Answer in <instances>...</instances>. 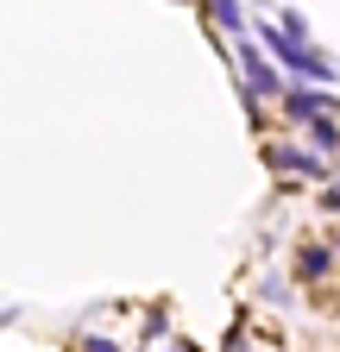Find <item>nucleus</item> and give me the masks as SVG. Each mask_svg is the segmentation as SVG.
I'll use <instances>...</instances> for the list:
<instances>
[{
	"label": "nucleus",
	"instance_id": "nucleus-9",
	"mask_svg": "<svg viewBox=\"0 0 340 352\" xmlns=\"http://www.w3.org/2000/svg\"><path fill=\"white\" fill-rule=\"evenodd\" d=\"M170 352H189V346H170Z\"/></svg>",
	"mask_w": 340,
	"mask_h": 352
},
{
	"label": "nucleus",
	"instance_id": "nucleus-4",
	"mask_svg": "<svg viewBox=\"0 0 340 352\" xmlns=\"http://www.w3.org/2000/svg\"><path fill=\"white\" fill-rule=\"evenodd\" d=\"M328 264H334L328 245H309V252H303V277H328Z\"/></svg>",
	"mask_w": 340,
	"mask_h": 352
},
{
	"label": "nucleus",
	"instance_id": "nucleus-1",
	"mask_svg": "<svg viewBox=\"0 0 340 352\" xmlns=\"http://www.w3.org/2000/svg\"><path fill=\"white\" fill-rule=\"evenodd\" d=\"M284 107H290V120H315V113H321V107H334V101H328V95H315V88H290Z\"/></svg>",
	"mask_w": 340,
	"mask_h": 352
},
{
	"label": "nucleus",
	"instance_id": "nucleus-3",
	"mask_svg": "<svg viewBox=\"0 0 340 352\" xmlns=\"http://www.w3.org/2000/svg\"><path fill=\"white\" fill-rule=\"evenodd\" d=\"M271 157H277L284 170H303V176H321V164H315L309 151H271Z\"/></svg>",
	"mask_w": 340,
	"mask_h": 352
},
{
	"label": "nucleus",
	"instance_id": "nucleus-5",
	"mask_svg": "<svg viewBox=\"0 0 340 352\" xmlns=\"http://www.w3.org/2000/svg\"><path fill=\"white\" fill-rule=\"evenodd\" d=\"M309 132H315V145H321V151H334V145H340V132H334V120H321V113L309 120Z\"/></svg>",
	"mask_w": 340,
	"mask_h": 352
},
{
	"label": "nucleus",
	"instance_id": "nucleus-7",
	"mask_svg": "<svg viewBox=\"0 0 340 352\" xmlns=\"http://www.w3.org/2000/svg\"><path fill=\"white\" fill-rule=\"evenodd\" d=\"M321 208H328V214H340V183H328V189H321Z\"/></svg>",
	"mask_w": 340,
	"mask_h": 352
},
{
	"label": "nucleus",
	"instance_id": "nucleus-2",
	"mask_svg": "<svg viewBox=\"0 0 340 352\" xmlns=\"http://www.w3.org/2000/svg\"><path fill=\"white\" fill-rule=\"evenodd\" d=\"M240 63H246V76H252V88H259V95H277V76L259 63V51H252V44H240Z\"/></svg>",
	"mask_w": 340,
	"mask_h": 352
},
{
	"label": "nucleus",
	"instance_id": "nucleus-6",
	"mask_svg": "<svg viewBox=\"0 0 340 352\" xmlns=\"http://www.w3.org/2000/svg\"><path fill=\"white\" fill-rule=\"evenodd\" d=\"M215 19H221L227 32H240V7H233V0H215Z\"/></svg>",
	"mask_w": 340,
	"mask_h": 352
},
{
	"label": "nucleus",
	"instance_id": "nucleus-8",
	"mask_svg": "<svg viewBox=\"0 0 340 352\" xmlns=\"http://www.w3.org/2000/svg\"><path fill=\"white\" fill-rule=\"evenodd\" d=\"M82 352H114V346H107V340H89V346H82Z\"/></svg>",
	"mask_w": 340,
	"mask_h": 352
}]
</instances>
